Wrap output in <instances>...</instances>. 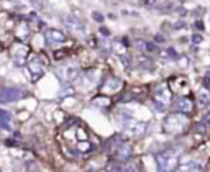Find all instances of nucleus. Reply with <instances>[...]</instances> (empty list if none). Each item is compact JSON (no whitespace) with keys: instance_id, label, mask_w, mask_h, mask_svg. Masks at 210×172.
Listing matches in <instances>:
<instances>
[{"instance_id":"obj_1","label":"nucleus","mask_w":210,"mask_h":172,"mask_svg":"<svg viewBox=\"0 0 210 172\" xmlns=\"http://www.w3.org/2000/svg\"><path fill=\"white\" fill-rule=\"evenodd\" d=\"M158 164H159V172H171L176 165V154L172 152H162L158 156Z\"/></svg>"},{"instance_id":"obj_2","label":"nucleus","mask_w":210,"mask_h":172,"mask_svg":"<svg viewBox=\"0 0 210 172\" xmlns=\"http://www.w3.org/2000/svg\"><path fill=\"white\" fill-rule=\"evenodd\" d=\"M41 54L39 56H33L30 61H28V69H30V72L33 74L31 76V79L33 80H38L39 77L43 76V64L44 62H41Z\"/></svg>"},{"instance_id":"obj_3","label":"nucleus","mask_w":210,"mask_h":172,"mask_svg":"<svg viewBox=\"0 0 210 172\" xmlns=\"http://www.w3.org/2000/svg\"><path fill=\"white\" fill-rule=\"evenodd\" d=\"M44 39L48 44H61L66 41V34L59 30H54V28H49V30L44 31Z\"/></svg>"},{"instance_id":"obj_4","label":"nucleus","mask_w":210,"mask_h":172,"mask_svg":"<svg viewBox=\"0 0 210 172\" xmlns=\"http://www.w3.org/2000/svg\"><path fill=\"white\" fill-rule=\"evenodd\" d=\"M28 54H30V49L25 44H15L11 48V57H13V61L16 64H23Z\"/></svg>"},{"instance_id":"obj_5","label":"nucleus","mask_w":210,"mask_h":172,"mask_svg":"<svg viewBox=\"0 0 210 172\" xmlns=\"http://www.w3.org/2000/svg\"><path fill=\"white\" fill-rule=\"evenodd\" d=\"M66 25L71 28L74 33H85V25L80 20L75 18V16H72V15L66 16Z\"/></svg>"},{"instance_id":"obj_6","label":"nucleus","mask_w":210,"mask_h":172,"mask_svg":"<svg viewBox=\"0 0 210 172\" xmlns=\"http://www.w3.org/2000/svg\"><path fill=\"white\" fill-rule=\"evenodd\" d=\"M18 97H21V92L13 90V89H3L0 92V102H13Z\"/></svg>"},{"instance_id":"obj_7","label":"nucleus","mask_w":210,"mask_h":172,"mask_svg":"<svg viewBox=\"0 0 210 172\" xmlns=\"http://www.w3.org/2000/svg\"><path fill=\"white\" fill-rule=\"evenodd\" d=\"M136 46L143 51V53H146V54H154L158 51V46L154 43L144 41V39H136Z\"/></svg>"},{"instance_id":"obj_8","label":"nucleus","mask_w":210,"mask_h":172,"mask_svg":"<svg viewBox=\"0 0 210 172\" xmlns=\"http://www.w3.org/2000/svg\"><path fill=\"white\" fill-rule=\"evenodd\" d=\"M177 110L179 112H190L192 110V100L190 99H182L177 105Z\"/></svg>"},{"instance_id":"obj_9","label":"nucleus","mask_w":210,"mask_h":172,"mask_svg":"<svg viewBox=\"0 0 210 172\" xmlns=\"http://www.w3.org/2000/svg\"><path fill=\"white\" fill-rule=\"evenodd\" d=\"M66 71V80H74V79H77L79 76V69L77 67H72V66H69L64 69Z\"/></svg>"},{"instance_id":"obj_10","label":"nucleus","mask_w":210,"mask_h":172,"mask_svg":"<svg viewBox=\"0 0 210 172\" xmlns=\"http://www.w3.org/2000/svg\"><path fill=\"white\" fill-rule=\"evenodd\" d=\"M16 33H18V38L26 39L28 36H30V28H28V25H25V23H20V26H18V30H16Z\"/></svg>"},{"instance_id":"obj_11","label":"nucleus","mask_w":210,"mask_h":172,"mask_svg":"<svg viewBox=\"0 0 210 172\" xmlns=\"http://www.w3.org/2000/svg\"><path fill=\"white\" fill-rule=\"evenodd\" d=\"M139 3L144 5V7H154V5H156V0H139Z\"/></svg>"},{"instance_id":"obj_12","label":"nucleus","mask_w":210,"mask_h":172,"mask_svg":"<svg viewBox=\"0 0 210 172\" xmlns=\"http://www.w3.org/2000/svg\"><path fill=\"white\" fill-rule=\"evenodd\" d=\"M92 18H94L95 21H98V23H102L103 21V15L98 13V11H94V13H92Z\"/></svg>"},{"instance_id":"obj_13","label":"nucleus","mask_w":210,"mask_h":172,"mask_svg":"<svg viewBox=\"0 0 210 172\" xmlns=\"http://www.w3.org/2000/svg\"><path fill=\"white\" fill-rule=\"evenodd\" d=\"M192 43H195V44L202 43V36L200 34H194V36H192Z\"/></svg>"},{"instance_id":"obj_14","label":"nucleus","mask_w":210,"mask_h":172,"mask_svg":"<svg viewBox=\"0 0 210 172\" xmlns=\"http://www.w3.org/2000/svg\"><path fill=\"white\" fill-rule=\"evenodd\" d=\"M125 172H138V167L136 165H128V167L125 169Z\"/></svg>"},{"instance_id":"obj_15","label":"nucleus","mask_w":210,"mask_h":172,"mask_svg":"<svg viewBox=\"0 0 210 172\" xmlns=\"http://www.w3.org/2000/svg\"><path fill=\"white\" fill-rule=\"evenodd\" d=\"M154 41H156V43H162V41H164V36H162V34H156V36H154Z\"/></svg>"},{"instance_id":"obj_16","label":"nucleus","mask_w":210,"mask_h":172,"mask_svg":"<svg viewBox=\"0 0 210 172\" xmlns=\"http://www.w3.org/2000/svg\"><path fill=\"white\" fill-rule=\"evenodd\" d=\"M31 3H34V5H38V7H39V8H41V7H43V2H41V0H31Z\"/></svg>"},{"instance_id":"obj_17","label":"nucleus","mask_w":210,"mask_h":172,"mask_svg":"<svg viewBox=\"0 0 210 172\" xmlns=\"http://www.w3.org/2000/svg\"><path fill=\"white\" fill-rule=\"evenodd\" d=\"M34 28H36V30H41V28H43V21L38 20V21H36V26H34Z\"/></svg>"},{"instance_id":"obj_18","label":"nucleus","mask_w":210,"mask_h":172,"mask_svg":"<svg viewBox=\"0 0 210 172\" xmlns=\"http://www.w3.org/2000/svg\"><path fill=\"white\" fill-rule=\"evenodd\" d=\"M64 56H66L64 53H56V54H54V57H56V59H62Z\"/></svg>"},{"instance_id":"obj_19","label":"nucleus","mask_w":210,"mask_h":172,"mask_svg":"<svg viewBox=\"0 0 210 172\" xmlns=\"http://www.w3.org/2000/svg\"><path fill=\"white\" fill-rule=\"evenodd\" d=\"M195 28H197V30H203V25H202V21H197V23H195Z\"/></svg>"},{"instance_id":"obj_20","label":"nucleus","mask_w":210,"mask_h":172,"mask_svg":"<svg viewBox=\"0 0 210 172\" xmlns=\"http://www.w3.org/2000/svg\"><path fill=\"white\" fill-rule=\"evenodd\" d=\"M100 31H102V33L105 34V36H108V34H110V33H108V30H107V28H100Z\"/></svg>"},{"instance_id":"obj_21","label":"nucleus","mask_w":210,"mask_h":172,"mask_svg":"<svg viewBox=\"0 0 210 172\" xmlns=\"http://www.w3.org/2000/svg\"><path fill=\"white\" fill-rule=\"evenodd\" d=\"M0 51H3V44L2 43H0Z\"/></svg>"}]
</instances>
